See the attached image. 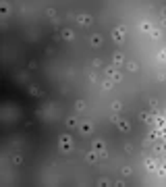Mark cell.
I'll return each instance as SVG.
<instances>
[{"label": "cell", "mask_w": 166, "mask_h": 187, "mask_svg": "<svg viewBox=\"0 0 166 187\" xmlns=\"http://www.w3.org/2000/svg\"><path fill=\"white\" fill-rule=\"evenodd\" d=\"M29 93H33V96H42V89L35 87V85H31V87H29Z\"/></svg>", "instance_id": "cell-19"}, {"label": "cell", "mask_w": 166, "mask_h": 187, "mask_svg": "<svg viewBox=\"0 0 166 187\" xmlns=\"http://www.w3.org/2000/svg\"><path fill=\"white\" fill-rule=\"evenodd\" d=\"M75 110H77V112H83V110H85V102H83V100H77V102H75Z\"/></svg>", "instance_id": "cell-16"}, {"label": "cell", "mask_w": 166, "mask_h": 187, "mask_svg": "<svg viewBox=\"0 0 166 187\" xmlns=\"http://www.w3.org/2000/svg\"><path fill=\"white\" fill-rule=\"evenodd\" d=\"M77 23H79V25H83V27H89V25H93V17L81 13V15H77Z\"/></svg>", "instance_id": "cell-6"}, {"label": "cell", "mask_w": 166, "mask_h": 187, "mask_svg": "<svg viewBox=\"0 0 166 187\" xmlns=\"http://www.w3.org/2000/svg\"><path fill=\"white\" fill-rule=\"evenodd\" d=\"M141 29H143V31H152L154 27L150 25V23H141Z\"/></svg>", "instance_id": "cell-25"}, {"label": "cell", "mask_w": 166, "mask_h": 187, "mask_svg": "<svg viewBox=\"0 0 166 187\" xmlns=\"http://www.w3.org/2000/svg\"><path fill=\"white\" fill-rule=\"evenodd\" d=\"M91 67H93V69H100V67H102V60H100V58H93V60H91Z\"/></svg>", "instance_id": "cell-21"}, {"label": "cell", "mask_w": 166, "mask_h": 187, "mask_svg": "<svg viewBox=\"0 0 166 187\" xmlns=\"http://www.w3.org/2000/svg\"><path fill=\"white\" fill-rule=\"evenodd\" d=\"M110 108L116 110V112H118V110H123V102H121V100H114V102L110 104Z\"/></svg>", "instance_id": "cell-15"}, {"label": "cell", "mask_w": 166, "mask_h": 187, "mask_svg": "<svg viewBox=\"0 0 166 187\" xmlns=\"http://www.w3.org/2000/svg\"><path fill=\"white\" fill-rule=\"evenodd\" d=\"M114 125H116V129L121 131V133H129V131H131V123H129L127 119H118Z\"/></svg>", "instance_id": "cell-7"}, {"label": "cell", "mask_w": 166, "mask_h": 187, "mask_svg": "<svg viewBox=\"0 0 166 187\" xmlns=\"http://www.w3.org/2000/svg\"><path fill=\"white\" fill-rule=\"evenodd\" d=\"M121 173H123V177H129V175H131V166H123Z\"/></svg>", "instance_id": "cell-24"}, {"label": "cell", "mask_w": 166, "mask_h": 187, "mask_svg": "<svg viewBox=\"0 0 166 187\" xmlns=\"http://www.w3.org/2000/svg\"><path fill=\"white\" fill-rule=\"evenodd\" d=\"M150 108L156 110V108H158V100H150Z\"/></svg>", "instance_id": "cell-29"}, {"label": "cell", "mask_w": 166, "mask_h": 187, "mask_svg": "<svg viewBox=\"0 0 166 187\" xmlns=\"http://www.w3.org/2000/svg\"><path fill=\"white\" fill-rule=\"evenodd\" d=\"M64 125H66L69 129H75V127H79L81 123H79L77 116H66V119H64Z\"/></svg>", "instance_id": "cell-10"}, {"label": "cell", "mask_w": 166, "mask_h": 187, "mask_svg": "<svg viewBox=\"0 0 166 187\" xmlns=\"http://www.w3.org/2000/svg\"><path fill=\"white\" fill-rule=\"evenodd\" d=\"M162 19H166V8H162Z\"/></svg>", "instance_id": "cell-33"}, {"label": "cell", "mask_w": 166, "mask_h": 187, "mask_svg": "<svg viewBox=\"0 0 166 187\" xmlns=\"http://www.w3.org/2000/svg\"><path fill=\"white\" fill-rule=\"evenodd\" d=\"M98 185H112V181H108V179H100Z\"/></svg>", "instance_id": "cell-27"}, {"label": "cell", "mask_w": 166, "mask_h": 187, "mask_svg": "<svg viewBox=\"0 0 166 187\" xmlns=\"http://www.w3.org/2000/svg\"><path fill=\"white\" fill-rule=\"evenodd\" d=\"M91 150L96 152L102 160H106V158H108V150H106V144L102 142V139H96V142L91 144Z\"/></svg>", "instance_id": "cell-3"}, {"label": "cell", "mask_w": 166, "mask_h": 187, "mask_svg": "<svg viewBox=\"0 0 166 187\" xmlns=\"http://www.w3.org/2000/svg\"><path fill=\"white\" fill-rule=\"evenodd\" d=\"M110 35H112V40L116 44H125V40H127V27L125 25H116V27H112Z\"/></svg>", "instance_id": "cell-2"}, {"label": "cell", "mask_w": 166, "mask_h": 187, "mask_svg": "<svg viewBox=\"0 0 166 187\" xmlns=\"http://www.w3.org/2000/svg\"><path fill=\"white\" fill-rule=\"evenodd\" d=\"M125 64H127V71H131V73H135V71H139V64H137L135 60H127Z\"/></svg>", "instance_id": "cell-13"}, {"label": "cell", "mask_w": 166, "mask_h": 187, "mask_svg": "<svg viewBox=\"0 0 166 187\" xmlns=\"http://www.w3.org/2000/svg\"><path fill=\"white\" fill-rule=\"evenodd\" d=\"M13 164H17V166L23 164V156H21V154H15V156H13Z\"/></svg>", "instance_id": "cell-17"}, {"label": "cell", "mask_w": 166, "mask_h": 187, "mask_svg": "<svg viewBox=\"0 0 166 187\" xmlns=\"http://www.w3.org/2000/svg\"><path fill=\"white\" fill-rule=\"evenodd\" d=\"M162 25H164V27H166V19H162Z\"/></svg>", "instance_id": "cell-34"}, {"label": "cell", "mask_w": 166, "mask_h": 187, "mask_svg": "<svg viewBox=\"0 0 166 187\" xmlns=\"http://www.w3.org/2000/svg\"><path fill=\"white\" fill-rule=\"evenodd\" d=\"M139 119H141V121H143V123H148V125H150V123L154 121V116H152L150 112H141V114H139Z\"/></svg>", "instance_id": "cell-14"}, {"label": "cell", "mask_w": 166, "mask_h": 187, "mask_svg": "<svg viewBox=\"0 0 166 187\" xmlns=\"http://www.w3.org/2000/svg\"><path fill=\"white\" fill-rule=\"evenodd\" d=\"M112 83H114L112 79H106V81L102 83V87H104V89H110V87H112Z\"/></svg>", "instance_id": "cell-23"}, {"label": "cell", "mask_w": 166, "mask_h": 187, "mask_svg": "<svg viewBox=\"0 0 166 187\" xmlns=\"http://www.w3.org/2000/svg\"><path fill=\"white\" fill-rule=\"evenodd\" d=\"M46 15H48L50 19H54L56 17V8H46Z\"/></svg>", "instance_id": "cell-22"}, {"label": "cell", "mask_w": 166, "mask_h": 187, "mask_svg": "<svg viewBox=\"0 0 166 187\" xmlns=\"http://www.w3.org/2000/svg\"><path fill=\"white\" fill-rule=\"evenodd\" d=\"M102 44H104V40H102V35H100V33L89 35V46H91V48H102Z\"/></svg>", "instance_id": "cell-8"}, {"label": "cell", "mask_w": 166, "mask_h": 187, "mask_svg": "<svg viewBox=\"0 0 166 187\" xmlns=\"http://www.w3.org/2000/svg\"><path fill=\"white\" fill-rule=\"evenodd\" d=\"M125 152H127V154H133V146H131V144H125Z\"/></svg>", "instance_id": "cell-26"}, {"label": "cell", "mask_w": 166, "mask_h": 187, "mask_svg": "<svg viewBox=\"0 0 166 187\" xmlns=\"http://www.w3.org/2000/svg\"><path fill=\"white\" fill-rule=\"evenodd\" d=\"M60 35H62L64 42H73V40H75V31L71 29V27H62V33H60Z\"/></svg>", "instance_id": "cell-9"}, {"label": "cell", "mask_w": 166, "mask_h": 187, "mask_svg": "<svg viewBox=\"0 0 166 187\" xmlns=\"http://www.w3.org/2000/svg\"><path fill=\"white\" fill-rule=\"evenodd\" d=\"M106 77L112 79V81H116V83H121V81H123V75L118 73L114 67H108V69H106Z\"/></svg>", "instance_id": "cell-5"}, {"label": "cell", "mask_w": 166, "mask_h": 187, "mask_svg": "<svg viewBox=\"0 0 166 187\" xmlns=\"http://www.w3.org/2000/svg\"><path fill=\"white\" fill-rule=\"evenodd\" d=\"M158 58H160V60H164V58H166V52H164V50H162V52H160V54H158Z\"/></svg>", "instance_id": "cell-31"}, {"label": "cell", "mask_w": 166, "mask_h": 187, "mask_svg": "<svg viewBox=\"0 0 166 187\" xmlns=\"http://www.w3.org/2000/svg\"><path fill=\"white\" fill-rule=\"evenodd\" d=\"M77 129H79V133H81V135H91L93 131H96V127H93V123H91V121H83Z\"/></svg>", "instance_id": "cell-4"}, {"label": "cell", "mask_w": 166, "mask_h": 187, "mask_svg": "<svg viewBox=\"0 0 166 187\" xmlns=\"http://www.w3.org/2000/svg\"><path fill=\"white\" fill-rule=\"evenodd\" d=\"M85 160H87V164H96V162L100 160V156H98L96 152H93V150H89V152L85 154Z\"/></svg>", "instance_id": "cell-12"}, {"label": "cell", "mask_w": 166, "mask_h": 187, "mask_svg": "<svg viewBox=\"0 0 166 187\" xmlns=\"http://www.w3.org/2000/svg\"><path fill=\"white\" fill-rule=\"evenodd\" d=\"M112 62H114V67L125 64V62H127V60H125V54H123V52H114V54H112Z\"/></svg>", "instance_id": "cell-11"}, {"label": "cell", "mask_w": 166, "mask_h": 187, "mask_svg": "<svg viewBox=\"0 0 166 187\" xmlns=\"http://www.w3.org/2000/svg\"><path fill=\"white\" fill-rule=\"evenodd\" d=\"M27 67H29V69H37V62H35V60H31V62H29Z\"/></svg>", "instance_id": "cell-30"}, {"label": "cell", "mask_w": 166, "mask_h": 187, "mask_svg": "<svg viewBox=\"0 0 166 187\" xmlns=\"http://www.w3.org/2000/svg\"><path fill=\"white\" fill-rule=\"evenodd\" d=\"M150 35H152V40H160V35H162V33H160V29H152V31H150Z\"/></svg>", "instance_id": "cell-20"}, {"label": "cell", "mask_w": 166, "mask_h": 187, "mask_svg": "<svg viewBox=\"0 0 166 187\" xmlns=\"http://www.w3.org/2000/svg\"><path fill=\"white\" fill-rule=\"evenodd\" d=\"M73 148H75V142H73V137L71 135H60L58 137V150L62 152V154H69V152H73Z\"/></svg>", "instance_id": "cell-1"}, {"label": "cell", "mask_w": 166, "mask_h": 187, "mask_svg": "<svg viewBox=\"0 0 166 187\" xmlns=\"http://www.w3.org/2000/svg\"><path fill=\"white\" fill-rule=\"evenodd\" d=\"M160 173H166V162H164V164L160 166Z\"/></svg>", "instance_id": "cell-32"}, {"label": "cell", "mask_w": 166, "mask_h": 187, "mask_svg": "<svg viewBox=\"0 0 166 187\" xmlns=\"http://www.w3.org/2000/svg\"><path fill=\"white\" fill-rule=\"evenodd\" d=\"M146 166H148L150 171H154V169H156V160H154V158H148V160H146Z\"/></svg>", "instance_id": "cell-18"}, {"label": "cell", "mask_w": 166, "mask_h": 187, "mask_svg": "<svg viewBox=\"0 0 166 187\" xmlns=\"http://www.w3.org/2000/svg\"><path fill=\"white\" fill-rule=\"evenodd\" d=\"M89 81H91V83H98V75L91 73V75H89Z\"/></svg>", "instance_id": "cell-28"}]
</instances>
